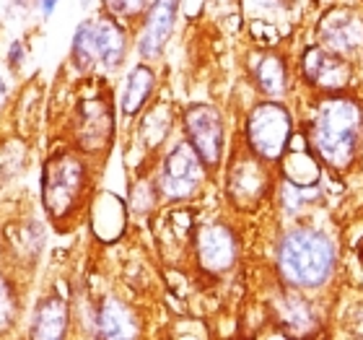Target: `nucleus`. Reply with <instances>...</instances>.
Segmentation results:
<instances>
[{
    "label": "nucleus",
    "mask_w": 363,
    "mask_h": 340,
    "mask_svg": "<svg viewBox=\"0 0 363 340\" xmlns=\"http://www.w3.org/2000/svg\"><path fill=\"white\" fill-rule=\"evenodd\" d=\"M291 138H294V112L286 102L259 99L250 106L244 117L242 143L255 156L278 167V161L291 146Z\"/></svg>",
    "instance_id": "5"
},
{
    "label": "nucleus",
    "mask_w": 363,
    "mask_h": 340,
    "mask_svg": "<svg viewBox=\"0 0 363 340\" xmlns=\"http://www.w3.org/2000/svg\"><path fill=\"white\" fill-rule=\"evenodd\" d=\"M182 128L189 146L200 153L205 167L216 172L223 164V146H226V125L218 106L197 102L182 112Z\"/></svg>",
    "instance_id": "10"
},
{
    "label": "nucleus",
    "mask_w": 363,
    "mask_h": 340,
    "mask_svg": "<svg viewBox=\"0 0 363 340\" xmlns=\"http://www.w3.org/2000/svg\"><path fill=\"white\" fill-rule=\"evenodd\" d=\"M21 62V42H13L11 45V68H18Z\"/></svg>",
    "instance_id": "27"
},
{
    "label": "nucleus",
    "mask_w": 363,
    "mask_h": 340,
    "mask_svg": "<svg viewBox=\"0 0 363 340\" xmlns=\"http://www.w3.org/2000/svg\"><path fill=\"white\" fill-rule=\"evenodd\" d=\"M192 257L205 275L220 278L236 268L242 257V239L228 221L211 219L197 224L192 231Z\"/></svg>",
    "instance_id": "8"
},
{
    "label": "nucleus",
    "mask_w": 363,
    "mask_h": 340,
    "mask_svg": "<svg viewBox=\"0 0 363 340\" xmlns=\"http://www.w3.org/2000/svg\"><path fill=\"white\" fill-rule=\"evenodd\" d=\"M275 187H278V167L255 156L244 143L236 146L226 164V180H223L231 208L239 213H255L270 200Z\"/></svg>",
    "instance_id": "6"
},
{
    "label": "nucleus",
    "mask_w": 363,
    "mask_h": 340,
    "mask_svg": "<svg viewBox=\"0 0 363 340\" xmlns=\"http://www.w3.org/2000/svg\"><path fill=\"white\" fill-rule=\"evenodd\" d=\"M361 3H363V0H361Z\"/></svg>",
    "instance_id": "29"
},
{
    "label": "nucleus",
    "mask_w": 363,
    "mask_h": 340,
    "mask_svg": "<svg viewBox=\"0 0 363 340\" xmlns=\"http://www.w3.org/2000/svg\"><path fill=\"white\" fill-rule=\"evenodd\" d=\"M16 314H18V299L13 294V286L0 273V333H6V330L13 327Z\"/></svg>",
    "instance_id": "23"
},
{
    "label": "nucleus",
    "mask_w": 363,
    "mask_h": 340,
    "mask_svg": "<svg viewBox=\"0 0 363 340\" xmlns=\"http://www.w3.org/2000/svg\"><path fill=\"white\" fill-rule=\"evenodd\" d=\"M91 187L89 161L81 153L65 151L50 156L42 167V203L55 224L76 219L86 205Z\"/></svg>",
    "instance_id": "3"
},
{
    "label": "nucleus",
    "mask_w": 363,
    "mask_h": 340,
    "mask_svg": "<svg viewBox=\"0 0 363 340\" xmlns=\"http://www.w3.org/2000/svg\"><path fill=\"white\" fill-rule=\"evenodd\" d=\"M159 185H156V180H143L138 182L135 187H133V192H130V200H133V211L138 213H148L156 205V200H159Z\"/></svg>",
    "instance_id": "24"
},
{
    "label": "nucleus",
    "mask_w": 363,
    "mask_h": 340,
    "mask_svg": "<svg viewBox=\"0 0 363 340\" xmlns=\"http://www.w3.org/2000/svg\"><path fill=\"white\" fill-rule=\"evenodd\" d=\"M211 169L205 167L200 153L189 146V141H179L169 148V153L161 159L159 174H156V185H159V195L167 203H187L203 190Z\"/></svg>",
    "instance_id": "7"
},
{
    "label": "nucleus",
    "mask_w": 363,
    "mask_h": 340,
    "mask_svg": "<svg viewBox=\"0 0 363 340\" xmlns=\"http://www.w3.org/2000/svg\"><path fill=\"white\" fill-rule=\"evenodd\" d=\"M247 73H250L252 86L262 94V99H278L286 102L294 84V70L291 62L280 50L272 47H257L247 55Z\"/></svg>",
    "instance_id": "14"
},
{
    "label": "nucleus",
    "mask_w": 363,
    "mask_h": 340,
    "mask_svg": "<svg viewBox=\"0 0 363 340\" xmlns=\"http://www.w3.org/2000/svg\"><path fill=\"white\" fill-rule=\"evenodd\" d=\"M303 136L327 172L348 174L363 153V99L356 91L311 94Z\"/></svg>",
    "instance_id": "1"
},
{
    "label": "nucleus",
    "mask_w": 363,
    "mask_h": 340,
    "mask_svg": "<svg viewBox=\"0 0 363 340\" xmlns=\"http://www.w3.org/2000/svg\"><path fill=\"white\" fill-rule=\"evenodd\" d=\"M104 13L117 18V21H138L148 11L151 0H101Z\"/></svg>",
    "instance_id": "22"
},
{
    "label": "nucleus",
    "mask_w": 363,
    "mask_h": 340,
    "mask_svg": "<svg viewBox=\"0 0 363 340\" xmlns=\"http://www.w3.org/2000/svg\"><path fill=\"white\" fill-rule=\"evenodd\" d=\"M6 99H8V86H6V81L0 78V109L6 106Z\"/></svg>",
    "instance_id": "28"
},
{
    "label": "nucleus",
    "mask_w": 363,
    "mask_h": 340,
    "mask_svg": "<svg viewBox=\"0 0 363 340\" xmlns=\"http://www.w3.org/2000/svg\"><path fill=\"white\" fill-rule=\"evenodd\" d=\"M76 146L84 153H104L114 138V112L112 102L104 97H86L76 109Z\"/></svg>",
    "instance_id": "13"
},
{
    "label": "nucleus",
    "mask_w": 363,
    "mask_h": 340,
    "mask_svg": "<svg viewBox=\"0 0 363 340\" xmlns=\"http://www.w3.org/2000/svg\"><path fill=\"white\" fill-rule=\"evenodd\" d=\"M270 312L275 327H280V335L286 338H314L322 330V317L317 304L309 299V291L286 286L280 280L270 299Z\"/></svg>",
    "instance_id": "11"
},
{
    "label": "nucleus",
    "mask_w": 363,
    "mask_h": 340,
    "mask_svg": "<svg viewBox=\"0 0 363 340\" xmlns=\"http://www.w3.org/2000/svg\"><path fill=\"white\" fill-rule=\"evenodd\" d=\"M57 3H60V0H37L39 13H42V16H50V13H55V8H57Z\"/></svg>",
    "instance_id": "26"
},
{
    "label": "nucleus",
    "mask_w": 363,
    "mask_h": 340,
    "mask_svg": "<svg viewBox=\"0 0 363 340\" xmlns=\"http://www.w3.org/2000/svg\"><path fill=\"white\" fill-rule=\"evenodd\" d=\"M172 128H174V112H172V104H167V102H156V104L145 112L138 136H140V141L145 143V148H151L153 151V148H159V146L167 141Z\"/></svg>",
    "instance_id": "21"
},
{
    "label": "nucleus",
    "mask_w": 363,
    "mask_h": 340,
    "mask_svg": "<svg viewBox=\"0 0 363 340\" xmlns=\"http://www.w3.org/2000/svg\"><path fill=\"white\" fill-rule=\"evenodd\" d=\"M337 244L325 229L296 221L275 239V278L301 291H322L337 275Z\"/></svg>",
    "instance_id": "2"
},
{
    "label": "nucleus",
    "mask_w": 363,
    "mask_h": 340,
    "mask_svg": "<svg viewBox=\"0 0 363 340\" xmlns=\"http://www.w3.org/2000/svg\"><path fill=\"white\" fill-rule=\"evenodd\" d=\"M153 89H156V70L145 60L138 62L135 68L130 70L128 81H125V91H122V102H120L122 114L125 117H135L151 102Z\"/></svg>",
    "instance_id": "20"
},
{
    "label": "nucleus",
    "mask_w": 363,
    "mask_h": 340,
    "mask_svg": "<svg viewBox=\"0 0 363 340\" xmlns=\"http://www.w3.org/2000/svg\"><path fill=\"white\" fill-rule=\"evenodd\" d=\"M177 13H179V0H151L148 11L143 13L140 34H138V55H140V60H159L164 47L172 39Z\"/></svg>",
    "instance_id": "15"
},
{
    "label": "nucleus",
    "mask_w": 363,
    "mask_h": 340,
    "mask_svg": "<svg viewBox=\"0 0 363 340\" xmlns=\"http://www.w3.org/2000/svg\"><path fill=\"white\" fill-rule=\"evenodd\" d=\"M128 57V34L112 16H96L78 23L70 42V60L81 73L96 68L117 70Z\"/></svg>",
    "instance_id": "4"
},
{
    "label": "nucleus",
    "mask_w": 363,
    "mask_h": 340,
    "mask_svg": "<svg viewBox=\"0 0 363 340\" xmlns=\"http://www.w3.org/2000/svg\"><path fill=\"white\" fill-rule=\"evenodd\" d=\"M322 174H325V167L317 159V153L311 151L306 136L303 133L296 136L294 133L288 151L278 161V180L296 185V187H317Z\"/></svg>",
    "instance_id": "16"
},
{
    "label": "nucleus",
    "mask_w": 363,
    "mask_h": 340,
    "mask_svg": "<svg viewBox=\"0 0 363 340\" xmlns=\"http://www.w3.org/2000/svg\"><path fill=\"white\" fill-rule=\"evenodd\" d=\"M68 327H70L68 302L57 294H50L37 304V309L31 314L29 335L39 340H60L68 335Z\"/></svg>",
    "instance_id": "18"
},
{
    "label": "nucleus",
    "mask_w": 363,
    "mask_h": 340,
    "mask_svg": "<svg viewBox=\"0 0 363 340\" xmlns=\"http://www.w3.org/2000/svg\"><path fill=\"white\" fill-rule=\"evenodd\" d=\"M348 327L356 335H363V299L353 304V309H350V314H348Z\"/></svg>",
    "instance_id": "25"
},
{
    "label": "nucleus",
    "mask_w": 363,
    "mask_h": 340,
    "mask_svg": "<svg viewBox=\"0 0 363 340\" xmlns=\"http://www.w3.org/2000/svg\"><path fill=\"white\" fill-rule=\"evenodd\" d=\"M89 221H91V231L96 234V239H101V242H114V239H120L122 231H125V221H128L125 203H122L117 195H112V192H101V195L91 203Z\"/></svg>",
    "instance_id": "19"
},
{
    "label": "nucleus",
    "mask_w": 363,
    "mask_h": 340,
    "mask_svg": "<svg viewBox=\"0 0 363 340\" xmlns=\"http://www.w3.org/2000/svg\"><path fill=\"white\" fill-rule=\"evenodd\" d=\"M298 78L309 94H340L353 91L356 84V60L330 53L319 42H311L298 55Z\"/></svg>",
    "instance_id": "9"
},
{
    "label": "nucleus",
    "mask_w": 363,
    "mask_h": 340,
    "mask_svg": "<svg viewBox=\"0 0 363 340\" xmlns=\"http://www.w3.org/2000/svg\"><path fill=\"white\" fill-rule=\"evenodd\" d=\"M314 37L330 53H337L348 60L363 55V13L350 6H333L322 11Z\"/></svg>",
    "instance_id": "12"
},
{
    "label": "nucleus",
    "mask_w": 363,
    "mask_h": 340,
    "mask_svg": "<svg viewBox=\"0 0 363 340\" xmlns=\"http://www.w3.org/2000/svg\"><path fill=\"white\" fill-rule=\"evenodd\" d=\"M94 327H96V338L104 340H125L140 335L135 309L117 296H106L104 302L99 304L96 314H94Z\"/></svg>",
    "instance_id": "17"
}]
</instances>
